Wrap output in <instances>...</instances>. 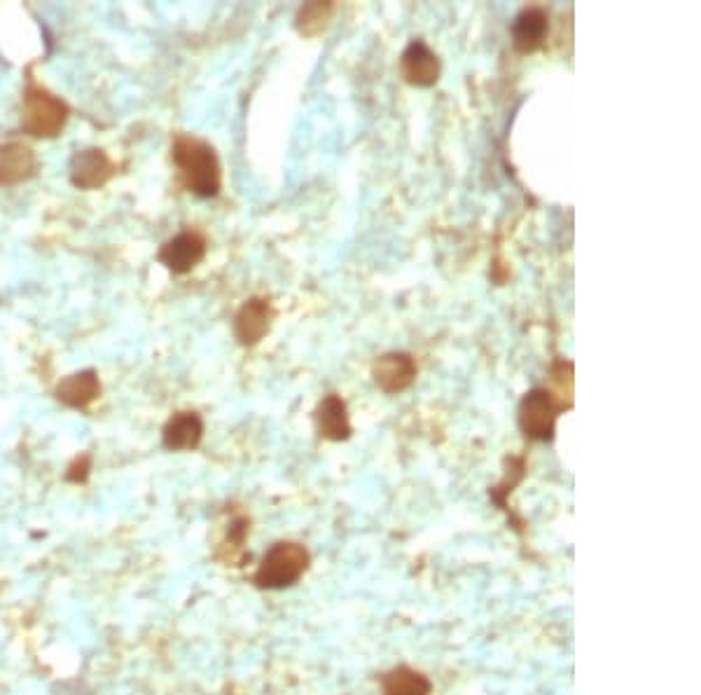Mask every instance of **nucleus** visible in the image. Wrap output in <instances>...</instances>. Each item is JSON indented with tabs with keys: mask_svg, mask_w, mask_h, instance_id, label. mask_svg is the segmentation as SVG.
<instances>
[{
	"mask_svg": "<svg viewBox=\"0 0 701 695\" xmlns=\"http://www.w3.org/2000/svg\"><path fill=\"white\" fill-rule=\"evenodd\" d=\"M38 160L26 143L12 141L0 148V188L20 186L36 176Z\"/></svg>",
	"mask_w": 701,
	"mask_h": 695,
	"instance_id": "obj_10",
	"label": "nucleus"
},
{
	"mask_svg": "<svg viewBox=\"0 0 701 695\" xmlns=\"http://www.w3.org/2000/svg\"><path fill=\"white\" fill-rule=\"evenodd\" d=\"M171 153H174V164L180 172V180L192 195L209 200V197H215L221 192V184H223L221 162L206 141L180 134L174 141Z\"/></svg>",
	"mask_w": 701,
	"mask_h": 695,
	"instance_id": "obj_1",
	"label": "nucleus"
},
{
	"mask_svg": "<svg viewBox=\"0 0 701 695\" xmlns=\"http://www.w3.org/2000/svg\"><path fill=\"white\" fill-rule=\"evenodd\" d=\"M272 326V307L262 297H250V301L234 317V335L243 346L258 344Z\"/></svg>",
	"mask_w": 701,
	"mask_h": 695,
	"instance_id": "obj_9",
	"label": "nucleus"
},
{
	"mask_svg": "<svg viewBox=\"0 0 701 695\" xmlns=\"http://www.w3.org/2000/svg\"><path fill=\"white\" fill-rule=\"evenodd\" d=\"M381 695H430L432 684L428 676L412 668H395L381 674Z\"/></svg>",
	"mask_w": 701,
	"mask_h": 695,
	"instance_id": "obj_15",
	"label": "nucleus"
},
{
	"mask_svg": "<svg viewBox=\"0 0 701 695\" xmlns=\"http://www.w3.org/2000/svg\"><path fill=\"white\" fill-rule=\"evenodd\" d=\"M330 12H332L330 3L305 5L297 14V28L302 31L305 36H313V33H319L321 28H325V24L330 20Z\"/></svg>",
	"mask_w": 701,
	"mask_h": 695,
	"instance_id": "obj_16",
	"label": "nucleus"
},
{
	"mask_svg": "<svg viewBox=\"0 0 701 695\" xmlns=\"http://www.w3.org/2000/svg\"><path fill=\"white\" fill-rule=\"evenodd\" d=\"M204 438V422L197 412H178L169 422H166L162 432V443L166 450L171 452H186L194 450Z\"/></svg>",
	"mask_w": 701,
	"mask_h": 695,
	"instance_id": "obj_12",
	"label": "nucleus"
},
{
	"mask_svg": "<svg viewBox=\"0 0 701 695\" xmlns=\"http://www.w3.org/2000/svg\"><path fill=\"white\" fill-rule=\"evenodd\" d=\"M311 555L302 543L295 541H278L272 545L260 562V567L253 576V584L264 590H281L295 586L309 569Z\"/></svg>",
	"mask_w": 701,
	"mask_h": 695,
	"instance_id": "obj_3",
	"label": "nucleus"
},
{
	"mask_svg": "<svg viewBox=\"0 0 701 695\" xmlns=\"http://www.w3.org/2000/svg\"><path fill=\"white\" fill-rule=\"evenodd\" d=\"M90 469H92V457L82 455L71 463L69 471H66V480H71V483H85L90 478Z\"/></svg>",
	"mask_w": 701,
	"mask_h": 695,
	"instance_id": "obj_17",
	"label": "nucleus"
},
{
	"mask_svg": "<svg viewBox=\"0 0 701 695\" xmlns=\"http://www.w3.org/2000/svg\"><path fill=\"white\" fill-rule=\"evenodd\" d=\"M372 377H375V385L381 391H387V393L405 391L416 377V363L405 352L383 354L381 358H377V363L372 366Z\"/></svg>",
	"mask_w": 701,
	"mask_h": 695,
	"instance_id": "obj_8",
	"label": "nucleus"
},
{
	"mask_svg": "<svg viewBox=\"0 0 701 695\" xmlns=\"http://www.w3.org/2000/svg\"><path fill=\"white\" fill-rule=\"evenodd\" d=\"M557 424V405L545 389L528 391L520 403V426L533 440H553Z\"/></svg>",
	"mask_w": 701,
	"mask_h": 695,
	"instance_id": "obj_4",
	"label": "nucleus"
},
{
	"mask_svg": "<svg viewBox=\"0 0 701 695\" xmlns=\"http://www.w3.org/2000/svg\"><path fill=\"white\" fill-rule=\"evenodd\" d=\"M400 73L414 87H432L440 78V59L424 40H414L400 57Z\"/></svg>",
	"mask_w": 701,
	"mask_h": 695,
	"instance_id": "obj_7",
	"label": "nucleus"
},
{
	"mask_svg": "<svg viewBox=\"0 0 701 695\" xmlns=\"http://www.w3.org/2000/svg\"><path fill=\"white\" fill-rule=\"evenodd\" d=\"M206 256V239L202 232L197 229H186L176 235L174 239L166 242L159 248V262L166 270H171L174 274H188L194 270L199 262Z\"/></svg>",
	"mask_w": 701,
	"mask_h": 695,
	"instance_id": "obj_5",
	"label": "nucleus"
},
{
	"mask_svg": "<svg viewBox=\"0 0 701 695\" xmlns=\"http://www.w3.org/2000/svg\"><path fill=\"white\" fill-rule=\"evenodd\" d=\"M102 396V382L94 370H82L63 377L57 387L59 403L69 408H87Z\"/></svg>",
	"mask_w": 701,
	"mask_h": 695,
	"instance_id": "obj_13",
	"label": "nucleus"
},
{
	"mask_svg": "<svg viewBox=\"0 0 701 695\" xmlns=\"http://www.w3.org/2000/svg\"><path fill=\"white\" fill-rule=\"evenodd\" d=\"M71 108L66 102L45 87L28 80L22 102V129L28 137L36 139H55L61 134V129L69 120Z\"/></svg>",
	"mask_w": 701,
	"mask_h": 695,
	"instance_id": "obj_2",
	"label": "nucleus"
},
{
	"mask_svg": "<svg viewBox=\"0 0 701 695\" xmlns=\"http://www.w3.org/2000/svg\"><path fill=\"white\" fill-rule=\"evenodd\" d=\"M316 426H319V434L328 440H346L350 436L346 403L337 393L325 396L319 408H316Z\"/></svg>",
	"mask_w": 701,
	"mask_h": 695,
	"instance_id": "obj_14",
	"label": "nucleus"
},
{
	"mask_svg": "<svg viewBox=\"0 0 701 695\" xmlns=\"http://www.w3.org/2000/svg\"><path fill=\"white\" fill-rule=\"evenodd\" d=\"M69 172H71V184L75 188L98 190L115 176V164L104 151H98V148H87V151H80L73 155Z\"/></svg>",
	"mask_w": 701,
	"mask_h": 695,
	"instance_id": "obj_6",
	"label": "nucleus"
},
{
	"mask_svg": "<svg viewBox=\"0 0 701 695\" xmlns=\"http://www.w3.org/2000/svg\"><path fill=\"white\" fill-rule=\"evenodd\" d=\"M547 31H549V22H547V14L540 8H526L520 14L514 16L512 22V45L516 52H536V49L543 47L545 38H547Z\"/></svg>",
	"mask_w": 701,
	"mask_h": 695,
	"instance_id": "obj_11",
	"label": "nucleus"
}]
</instances>
